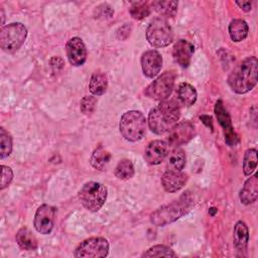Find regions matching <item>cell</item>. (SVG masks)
I'll list each match as a JSON object with an SVG mask.
<instances>
[{
	"label": "cell",
	"mask_w": 258,
	"mask_h": 258,
	"mask_svg": "<svg viewBox=\"0 0 258 258\" xmlns=\"http://www.w3.org/2000/svg\"><path fill=\"white\" fill-rule=\"evenodd\" d=\"M180 117V108L174 100L161 101L148 114V126L158 135L164 134L177 123Z\"/></svg>",
	"instance_id": "cell-1"
},
{
	"label": "cell",
	"mask_w": 258,
	"mask_h": 258,
	"mask_svg": "<svg viewBox=\"0 0 258 258\" xmlns=\"http://www.w3.org/2000/svg\"><path fill=\"white\" fill-rule=\"evenodd\" d=\"M258 60L255 56L243 59L228 77L230 88L237 94L251 91L257 84Z\"/></svg>",
	"instance_id": "cell-2"
},
{
	"label": "cell",
	"mask_w": 258,
	"mask_h": 258,
	"mask_svg": "<svg viewBox=\"0 0 258 258\" xmlns=\"http://www.w3.org/2000/svg\"><path fill=\"white\" fill-rule=\"evenodd\" d=\"M194 202L188 194L182 195L167 205L161 206L150 215V222L158 227L166 226L184 216L191 208Z\"/></svg>",
	"instance_id": "cell-3"
},
{
	"label": "cell",
	"mask_w": 258,
	"mask_h": 258,
	"mask_svg": "<svg viewBox=\"0 0 258 258\" xmlns=\"http://www.w3.org/2000/svg\"><path fill=\"white\" fill-rule=\"evenodd\" d=\"M119 129L124 139L130 142H136L142 139L145 134L146 119L140 111H127L120 119Z\"/></svg>",
	"instance_id": "cell-4"
},
{
	"label": "cell",
	"mask_w": 258,
	"mask_h": 258,
	"mask_svg": "<svg viewBox=\"0 0 258 258\" xmlns=\"http://www.w3.org/2000/svg\"><path fill=\"white\" fill-rule=\"evenodd\" d=\"M79 200L88 211L98 212L107 200V187L97 181H88L79 190Z\"/></svg>",
	"instance_id": "cell-5"
},
{
	"label": "cell",
	"mask_w": 258,
	"mask_h": 258,
	"mask_svg": "<svg viewBox=\"0 0 258 258\" xmlns=\"http://www.w3.org/2000/svg\"><path fill=\"white\" fill-rule=\"evenodd\" d=\"M27 36L26 27L20 22L3 26L0 32V46L8 53L15 52L24 43Z\"/></svg>",
	"instance_id": "cell-6"
},
{
	"label": "cell",
	"mask_w": 258,
	"mask_h": 258,
	"mask_svg": "<svg viewBox=\"0 0 258 258\" xmlns=\"http://www.w3.org/2000/svg\"><path fill=\"white\" fill-rule=\"evenodd\" d=\"M146 38L154 47L167 46L173 39L172 29L163 17H156L147 26Z\"/></svg>",
	"instance_id": "cell-7"
},
{
	"label": "cell",
	"mask_w": 258,
	"mask_h": 258,
	"mask_svg": "<svg viewBox=\"0 0 258 258\" xmlns=\"http://www.w3.org/2000/svg\"><path fill=\"white\" fill-rule=\"evenodd\" d=\"M175 81V74L171 71L163 73L155 79L144 91L145 96L157 101H164L172 92Z\"/></svg>",
	"instance_id": "cell-8"
},
{
	"label": "cell",
	"mask_w": 258,
	"mask_h": 258,
	"mask_svg": "<svg viewBox=\"0 0 258 258\" xmlns=\"http://www.w3.org/2000/svg\"><path fill=\"white\" fill-rule=\"evenodd\" d=\"M109 253V242L103 237H91L83 241L75 250L77 258L106 257Z\"/></svg>",
	"instance_id": "cell-9"
},
{
	"label": "cell",
	"mask_w": 258,
	"mask_h": 258,
	"mask_svg": "<svg viewBox=\"0 0 258 258\" xmlns=\"http://www.w3.org/2000/svg\"><path fill=\"white\" fill-rule=\"evenodd\" d=\"M215 114H216L219 124L221 125V127L223 129L225 142L229 146H235L238 143L239 138H238V135L236 134L234 127L232 125L231 117H230L228 111L226 110V108L224 107V104L221 100H219L215 105Z\"/></svg>",
	"instance_id": "cell-10"
},
{
	"label": "cell",
	"mask_w": 258,
	"mask_h": 258,
	"mask_svg": "<svg viewBox=\"0 0 258 258\" xmlns=\"http://www.w3.org/2000/svg\"><path fill=\"white\" fill-rule=\"evenodd\" d=\"M55 219V209L49 205L43 204L35 212L33 225L35 230L42 234L48 235L53 229Z\"/></svg>",
	"instance_id": "cell-11"
},
{
	"label": "cell",
	"mask_w": 258,
	"mask_h": 258,
	"mask_svg": "<svg viewBox=\"0 0 258 258\" xmlns=\"http://www.w3.org/2000/svg\"><path fill=\"white\" fill-rule=\"evenodd\" d=\"M195 136V127L189 121L176 123L169 131L167 144L169 146H179L188 142Z\"/></svg>",
	"instance_id": "cell-12"
},
{
	"label": "cell",
	"mask_w": 258,
	"mask_h": 258,
	"mask_svg": "<svg viewBox=\"0 0 258 258\" xmlns=\"http://www.w3.org/2000/svg\"><path fill=\"white\" fill-rule=\"evenodd\" d=\"M67 56L69 61L74 67L83 66L87 59V48L82 38L73 37L66 45Z\"/></svg>",
	"instance_id": "cell-13"
},
{
	"label": "cell",
	"mask_w": 258,
	"mask_h": 258,
	"mask_svg": "<svg viewBox=\"0 0 258 258\" xmlns=\"http://www.w3.org/2000/svg\"><path fill=\"white\" fill-rule=\"evenodd\" d=\"M162 67L161 54L154 49L147 50L142 53L141 56V68L145 77L154 78L156 77Z\"/></svg>",
	"instance_id": "cell-14"
},
{
	"label": "cell",
	"mask_w": 258,
	"mask_h": 258,
	"mask_svg": "<svg viewBox=\"0 0 258 258\" xmlns=\"http://www.w3.org/2000/svg\"><path fill=\"white\" fill-rule=\"evenodd\" d=\"M168 144L162 140H153L148 143L144 151V159L151 165L161 163L168 154Z\"/></svg>",
	"instance_id": "cell-15"
},
{
	"label": "cell",
	"mask_w": 258,
	"mask_h": 258,
	"mask_svg": "<svg viewBox=\"0 0 258 258\" xmlns=\"http://www.w3.org/2000/svg\"><path fill=\"white\" fill-rule=\"evenodd\" d=\"M187 175L182 171H174L167 169L161 175V184L168 192H175L185 184Z\"/></svg>",
	"instance_id": "cell-16"
},
{
	"label": "cell",
	"mask_w": 258,
	"mask_h": 258,
	"mask_svg": "<svg viewBox=\"0 0 258 258\" xmlns=\"http://www.w3.org/2000/svg\"><path fill=\"white\" fill-rule=\"evenodd\" d=\"M195 51V46L191 42L185 39H179L173 46L172 55L174 60L181 67L187 68Z\"/></svg>",
	"instance_id": "cell-17"
},
{
	"label": "cell",
	"mask_w": 258,
	"mask_h": 258,
	"mask_svg": "<svg viewBox=\"0 0 258 258\" xmlns=\"http://www.w3.org/2000/svg\"><path fill=\"white\" fill-rule=\"evenodd\" d=\"M239 198L242 204L250 205L256 202L258 198V177L257 174L250 176L240 190Z\"/></svg>",
	"instance_id": "cell-18"
},
{
	"label": "cell",
	"mask_w": 258,
	"mask_h": 258,
	"mask_svg": "<svg viewBox=\"0 0 258 258\" xmlns=\"http://www.w3.org/2000/svg\"><path fill=\"white\" fill-rule=\"evenodd\" d=\"M249 242V230L243 221L236 223L233 232V244L239 251H245Z\"/></svg>",
	"instance_id": "cell-19"
},
{
	"label": "cell",
	"mask_w": 258,
	"mask_h": 258,
	"mask_svg": "<svg viewBox=\"0 0 258 258\" xmlns=\"http://www.w3.org/2000/svg\"><path fill=\"white\" fill-rule=\"evenodd\" d=\"M16 243L20 249L25 251H33L37 249L38 243L36 237L27 228H21L18 230L15 236Z\"/></svg>",
	"instance_id": "cell-20"
},
{
	"label": "cell",
	"mask_w": 258,
	"mask_h": 258,
	"mask_svg": "<svg viewBox=\"0 0 258 258\" xmlns=\"http://www.w3.org/2000/svg\"><path fill=\"white\" fill-rule=\"evenodd\" d=\"M108 88V78L103 72H95L90 80L89 89L94 96H101L106 93Z\"/></svg>",
	"instance_id": "cell-21"
},
{
	"label": "cell",
	"mask_w": 258,
	"mask_h": 258,
	"mask_svg": "<svg viewBox=\"0 0 258 258\" xmlns=\"http://www.w3.org/2000/svg\"><path fill=\"white\" fill-rule=\"evenodd\" d=\"M248 24L243 19H233L229 24V34L235 42L244 40L248 35Z\"/></svg>",
	"instance_id": "cell-22"
},
{
	"label": "cell",
	"mask_w": 258,
	"mask_h": 258,
	"mask_svg": "<svg viewBox=\"0 0 258 258\" xmlns=\"http://www.w3.org/2000/svg\"><path fill=\"white\" fill-rule=\"evenodd\" d=\"M111 159V154L109 151L104 149L102 146L96 148L90 158L92 166L98 170H105Z\"/></svg>",
	"instance_id": "cell-23"
},
{
	"label": "cell",
	"mask_w": 258,
	"mask_h": 258,
	"mask_svg": "<svg viewBox=\"0 0 258 258\" xmlns=\"http://www.w3.org/2000/svg\"><path fill=\"white\" fill-rule=\"evenodd\" d=\"M177 97L184 106L190 107L196 103L198 94L191 85L187 83H181L177 89Z\"/></svg>",
	"instance_id": "cell-24"
},
{
	"label": "cell",
	"mask_w": 258,
	"mask_h": 258,
	"mask_svg": "<svg viewBox=\"0 0 258 258\" xmlns=\"http://www.w3.org/2000/svg\"><path fill=\"white\" fill-rule=\"evenodd\" d=\"M185 153L181 148H174L167 159V168L169 170L181 171L185 165Z\"/></svg>",
	"instance_id": "cell-25"
},
{
	"label": "cell",
	"mask_w": 258,
	"mask_h": 258,
	"mask_svg": "<svg viewBox=\"0 0 258 258\" xmlns=\"http://www.w3.org/2000/svg\"><path fill=\"white\" fill-rule=\"evenodd\" d=\"M177 1H156L153 7L157 13L164 17H173L177 11Z\"/></svg>",
	"instance_id": "cell-26"
},
{
	"label": "cell",
	"mask_w": 258,
	"mask_h": 258,
	"mask_svg": "<svg viewBox=\"0 0 258 258\" xmlns=\"http://www.w3.org/2000/svg\"><path fill=\"white\" fill-rule=\"evenodd\" d=\"M257 150L255 148H249L245 151L243 158V171L245 175H251L257 166Z\"/></svg>",
	"instance_id": "cell-27"
},
{
	"label": "cell",
	"mask_w": 258,
	"mask_h": 258,
	"mask_svg": "<svg viewBox=\"0 0 258 258\" xmlns=\"http://www.w3.org/2000/svg\"><path fill=\"white\" fill-rule=\"evenodd\" d=\"M134 172L135 170H134L133 163L131 162V160L126 158L120 160L115 167V175L119 179H123V180L129 179L133 177Z\"/></svg>",
	"instance_id": "cell-28"
},
{
	"label": "cell",
	"mask_w": 258,
	"mask_h": 258,
	"mask_svg": "<svg viewBox=\"0 0 258 258\" xmlns=\"http://www.w3.org/2000/svg\"><path fill=\"white\" fill-rule=\"evenodd\" d=\"M12 151V138L10 134L3 128H0V158L4 159L10 155Z\"/></svg>",
	"instance_id": "cell-29"
},
{
	"label": "cell",
	"mask_w": 258,
	"mask_h": 258,
	"mask_svg": "<svg viewBox=\"0 0 258 258\" xmlns=\"http://www.w3.org/2000/svg\"><path fill=\"white\" fill-rule=\"evenodd\" d=\"M142 257H176V254L169 247L164 245H155L142 254Z\"/></svg>",
	"instance_id": "cell-30"
},
{
	"label": "cell",
	"mask_w": 258,
	"mask_h": 258,
	"mask_svg": "<svg viewBox=\"0 0 258 258\" xmlns=\"http://www.w3.org/2000/svg\"><path fill=\"white\" fill-rule=\"evenodd\" d=\"M129 12L134 19H142L149 15L150 8L146 3L138 2V3H134L131 6V8L129 9Z\"/></svg>",
	"instance_id": "cell-31"
},
{
	"label": "cell",
	"mask_w": 258,
	"mask_h": 258,
	"mask_svg": "<svg viewBox=\"0 0 258 258\" xmlns=\"http://www.w3.org/2000/svg\"><path fill=\"white\" fill-rule=\"evenodd\" d=\"M97 105V99L94 96H85L81 100L80 109L83 114L89 116L94 113Z\"/></svg>",
	"instance_id": "cell-32"
},
{
	"label": "cell",
	"mask_w": 258,
	"mask_h": 258,
	"mask_svg": "<svg viewBox=\"0 0 258 258\" xmlns=\"http://www.w3.org/2000/svg\"><path fill=\"white\" fill-rule=\"evenodd\" d=\"M1 168V189H4L11 182L13 178V172L12 169L6 165H2Z\"/></svg>",
	"instance_id": "cell-33"
},
{
	"label": "cell",
	"mask_w": 258,
	"mask_h": 258,
	"mask_svg": "<svg viewBox=\"0 0 258 258\" xmlns=\"http://www.w3.org/2000/svg\"><path fill=\"white\" fill-rule=\"evenodd\" d=\"M242 10L244 11H250L252 8V3L250 1H236L235 2Z\"/></svg>",
	"instance_id": "cell-34"
}]
</instances>
